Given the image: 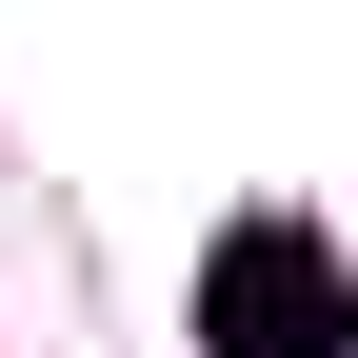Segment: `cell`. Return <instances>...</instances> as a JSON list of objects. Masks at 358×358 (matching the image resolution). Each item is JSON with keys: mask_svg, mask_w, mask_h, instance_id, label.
I'll return each mask as SVG.
<instances>
[{"mask_svg": "<svg viewBox=\"0 0 358 358\" xmlns=\"http://www.w3.org/2000/svg\"><path fill=\"white\" fill-rule=\"evenodd\" d=\"M199 358H358V279L319 219H239L199 259Z\"/></svg>", "mask_w": 358, "mask_h": 358, "instance_id": "cell-1", "label": "cell"}]
</instances>
